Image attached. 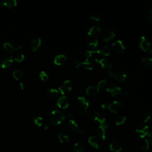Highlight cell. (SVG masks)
Listing matches in <instances>:
<instances>
[{"instance_id":"6da1fadb","label":"cell","mask_w":152,"mask_h":152,"mask_svg":"<svg viewBox=\"0 0 152 152\" xmlns=\"http://www.w3.org/2000/svg\"><path fill=\"white\" fill-rule=\"evenodd\" d=\"M49 118L50 123L54 125H57L63 122L65 119V115L60 111L54 110L50 113Z\"/></svg>"},{"instance_id":"7a4b0ae2","label":"cell","mask_w":152,"mask_h":152,"mask_svg":"<svg viewBox=\"0 0 152 152\" xmlns=\"http://www.w3.org/2000/svg\"><path fill=\"white\" fill-rule=\"evenodd\" d=\"M73 89V85L72 83L70 80H66L64 82H63L60 86L59 87V90L61 92V93L65 96L66 94H68Z\"/></svg>"},{"instance_id":"3957f363","label":"cell","mask_w":152,"mask_h":152,"mask_svg":"<svg viewBox=\"0 0 152 152\" xmlns=\"http://www.w3.org/2000/svg\"><path fill=\"white\" fill-rule=\"evenodd\" d=\"M76 104L80 108L83 109L84 111V114L87 112V109L89 107L90 102L85 97L80 96L78 97L76 99Z\"/></svg>"},{"instance_id":"277c9868","label":"cell","mask_w":152,"mask_h":152,"mask_svg":"<svg viewBox=\"0 0 152 152\" xmlns=\"http://www.w3.org/2000/svg\"><path fill=\"white\" fill-rule=\"evenodd\" d=\"M137 135L140 138H144L149 134V127L145 125H140L135 128Z\"/></svg>"},{"instance_id":"5b68a950","label":"cell","mask_w":152,"mask_h":152,"mask_svg":"<svg viewBox=\"0 0 152 152\" xmlns=\"http://www.w3.org/2000/svg\"><path fill=\"white\" fill-rule=\"evenodd\" d=\"M13 58L12 56L4 55L0 59V66L2 68H7L11 66L13 63Z\"/></svg>"},{"instance_id":"8992f818","label":"cell","mask_w":152,"mask_h":152,"mask_svg":"<svg viewBox=\"0 0 152 152\" xmlns=\"http://www.w3.org/2000/svg\"><path fill=\"white\" fill-rule=\"evenodd\" d=\"M122 104L118 100H115L109 105H108V109L112 113L117 114L122 109Z\"/></svg>"},{"instance_id":"52a82bcc","label":"cell","mask_w":152,"mask_h":152,"mask_svg":"<svg viewBox=\"0 0 152 152\" xmlns=\"http://www.w3.org/2000/svg\"><path fill=\"white\" fill-rule=\"evenodd\" d=\"M112 46L115 50V51L117 54H118L120 55H122L125 53V46H124L122 40H118L114 42L112 44Z\"/></svg>"},{"instance_id":"ba28073f","label":"cell","mask_w":152,"mask_h":152,"mask_svg":"<svg viewBox=\"0 0 152 152\" xmlns=\"http://www.w3.org/2000/svg\"><path fill=\"white\" fill-rule=\"evenodd\" d=\"M57 106L61 109H66L69 106V100L66 96H61L57 102Z\"/></svg>"},{"instance_id":"9c48e42d","label":"cell","mask_w":152,"mask_h":152,"mask_svg":"<svg viewBox=\"0 0 152 152\" xmlns=\"http://www.w3.org/2000/svg\"><path fill=\"white\" fill-rule=\"evenodd\" d=\"M94 61L99 63L101 66V67L104 69L111 70L112 68V63L107 58H102L100 60L95 59Z\"/></svg>"},{"instance_id":"30bf717a","label":"cell","mask_w":152,"mask_h":152,"mask_svg":"<svg viewBox=\"0 0 152 152\" xmlns=\"http://www.w3.org/2000/svg\"><path fill=\"white\" fill-rule=\"evenodd\" d=\"M139 46L143 51L147 52L150 47V43L145 36H142L139 42Z\"/></svg>"},{"instance_id":"8fae6325","label":"cell","mask_w":152,"mask_h":152,"mask_svg":"<svg viewBox=\"0 0 152 152\" xmlns=\"http://www.w3.org/2000/svg\"><path fill=\"white\" fill-rule=\"evenodd\" d=\"M68 128L72 131H76L80 134H83L84 133L79 128V125L74 120L71 119L68 121L67 124Z\"/></svg>"},{"instance_id":"7c38bea8","label":"cell","mask_w":152,"mask_h":152,"mask_svg":"<svg viewBox=\"0 0 152 152\" xmlns=\"http://www.w3.org/2000/svg\"><path fill=\"white\" fill-rule=\"evenodd\" d=\"M106 90L107 92L111 93L112 96L121 94V93L122 91L121 88L116 84H111V85L109 86L107 88Z\"/></svg>"},{"instance_id":"4fadbf2b","label":"cell","mask_w":152,"mask_h":152,"mask_svg":"<svg viewBox=\"0 0 152 152\" xmlns=\"http://www.w3.org/2000/svg\"><path fill=\"white\" fill-rule=\"evenodd\" d=\"M102 32V29L99 26H93L88 31V35L92 39H96V37L99 36Z\"/></svg>"},{"instance_id":"5bb4252c","label":"cell","mask_w":152,"mask_h":152,"mask_svg":"<svg viewBox=\"0 0 152 152\" xmlns=\"http://www.w3.org/2000/svg\"><path fill=\"white\" fill-rule=\"evenodd\" d=\"M96 53L99 55L108 57L110 54V49L107 45H102L97 48L96 50Z\"/></svg>"},{"instance_id":"9a60e30c","label":"cell","mask_w":152,"mask_h":152,"mask_svg":"<svg viewBox=\"0 0 152 152\" xmlns=\"http://www.w3.org/2000/svg\"><path fill=\"white\" fill-rule=\"evenodd\" d=\"M112 77L118 81L123 82L127 79V75L122 71L117 70L112 74Z\"/></svg>"},{"instance_id":"2e32d148","label":"cell","mask_w":152,"mask_h":152,"mask_svg":"<svg viewBox=\"0 0 152 152\" xmlns=\"http://www.w3.org/2000/svg\"><path fill=\"white\" fill-rule=\"evenodd\" d=\"M41 39L38 37L33 38L30 42V47L33 51H36L41 45Z\"/></svg>"},{"instance_id":"e0dca14e","label":"cell","mask_w":152,"mask_h":152,"mask_svg":"<svg viewBox=\"0 0 152 152\" xmlns=\"http://www.w3.org/2000/svg\"><path fill=\"white\" fill-rule=\"evenodd\" d=\"M109 148L114 152H120L122 149V145L119 141H114L109 145Z\"/></svg>"},{"instance_id":"ac0fdd59","label":"cell","mask_w":152,"mask_h":152,"mask_svg":"<svg viewBox=\"0 0 152 152\" xmlns=\"http://www.w3.org/2000/svg\"><path fill=\"white\" fill-rule=\"evenodd\" d=\"M86 94L90 96H95L99 92V89L96 86H89L86 90Z\"/></svg>"},{"instance_id":"d6986e66","label":"cell","mask_w":152,"mask_h":152,"mask_svg":"<svg viewBox=\"0 0 152 152\" xmlns=\"http://www.w3.org/2000/svg\"><path fill=\"white\" fill-rule=\"evenodd\" d=\"M67 57L65 55L60 54L57 55L54 58V64L57 66H62L66 63Z\"/></svg>"},{"instance_id":"ffe728a7","label":"cell","mask_w":152,"mask_h":152,"mask_svg":"<svg viewBox=\"0 0 152 152\" xmlns=\"http://www.w3.org/2000/svg\"><path fill=\"white\" fill-rule=\"evenodd\" d=\"M3 46H4V49L6 51L7 53H13L16 50H20L22 49V46H19L17 47L14 48L10 43H9L8 42H5L3 45Z\"/></svg>"},{"instance_id":"44dd1931","label":"cell","mask_w":152,"mask_h":152,"mask_svg":"<svg viewBox=\"0 0 152 152\" xmlns=\"http://www.w3.org/2000/svg\"><path fill=\"white\" fill-rule=\"evenodd\" d=\"M88 142L91 147H93V148H94L97 150L99 149L100 147V144L99 141L97 140L96 137L94 136H90L89 138Z\"/></svg>"},{"instance_id":"7402d4cb","label":"cell","mask_w":152,"mask_h":152,"mask_svg":"<svg viewBox=\"0 0 152 152\" xmlns=\"http://www.w3.org/2000/svg\"><path fill=\"white\" fill-rule=\"evenodd\" d=\"M93 118H94V120L95 121L98 122L100 124V125L102 124L105 123V122H107L106 118L104 117V115L101 113H99V112H97L94 114V115L93 116Z\"/></svg>"},{"instance_id":"603a6c76","label":"cell","mask_w":152,"mask_h":152,"mask_svg":"<svg viewBox=\"0 0 152 152\" xmlns=\"http://www.w3.org/2000/svg\"><path fill=\"white\" fill-rule=\"evenodd\" d=\"M97 134L100 139L104 140L107 137V130H105L102 126L99 125L97 129Z\"/></svg>"},{"instance_id":"cb8c5ba5","label":"cell","mask_w":152,"mask_h":152,"mask_svg":"<svg viewBox=\"0 0 152 152\" xmlns=\"http://www.w3.org/2000/svg\"><path fill=\"white\" fill-rule=\"evenodd\" d=\"M141 63L145 68H146L147 69L151 68H152V58L148 57H144L142 59Z\"/></svg>"},{"instance_id":"d4e9b609","label":"cell","mask_w":152,"mask_h":152,"mask_svg":"<svg viewBox=\"0 0 152 152\" xmlns=\"http://www.w3.org/2000/svg\"><path fill=\"white\" fill-rule=\"evenodd\" d=\"M58 138L61 143H67L70 141V137L64 133H60L58 134Z\"/></svg>"},{"instance_id":"484cf974","label":"cell","mask_w":152,"mask_h":152,"mask_svg":"<svg viewBox=\"0 0 152 152\" xmlns=\"http://www.w3.org/2000/svg\"><path fill=\"white\" fill-rule=\"evenodd\" d=\"M73 150L74 152H84L85 147L82 143L77 142L74 144Z\"/></svg>"},{"instance_id":"4316f807","label":"cell","mask_w":152,"mask_h":152,"mask_svg":"<svg viewBox=\"0 0 152 152\" xmlns=\"http://www.w3.org/2000/svg\"><path fill=\"white\" fill-rule=\"evenodd\" d=\"M81 65L83 66L84 68L87 70H92L93 69V63L89 60L86 59L85 61L81 63Z\"/></svg>"},{"instance_id":"83f0119b","label":"cell","mask_w":152,"mask_h":152,"mask_svg":"<svg viewBox=\"0 0 152 152\" xmlns=\"http://www.w3.org/2000/svg\"><path fill=\"white\" fill-rule=\"evenodd\" d=\"M13 77L17 80H20L23 78V72L20 70H16L13 71Z\"/></svg>"},{"instance_id":"f1b7e54d","label":"cell","mask_w":152,"mask_h":152,"mask_svg":"<svg viewBox=\"0 0 152 152\" xmlns=\"http://www.w3.org/2000/svg\"><path fill=\"white\" fill-rule=\"evenodd\" d=\"M98 44H99V41H98L97 39H92L91 40L89 41V42L88 43V46H89L90 50H94V49L98 46Z\"/></svg>"},{"instance_id":"f546056e","label":"cell","mask_w":152,"mask_h":152,"mask_svg":"<svg viewBox=\"0 0 152 152\" xmlns=\"http://www.w3.org/2000/svg\"><path fill=\"white\" fill-rule=\"evenodd\" d=\"M47 94H48L49 96H50V97H56L59 95V91L58 90H57V89H49L47 91Z\"/></svg>"},{"instance_id":"4dcf8cb0","label":"cell","mask_w":152,"mask_h":152,"mask_svg":"<svg viewBox=\"0 0 152 152\" xmlns=\"http://www.w3.org/2000/svg\"><path fill=\"white\" fill-rule=\"evenodd\" d=\"M115 36V33L114 32H109L107 33L104 37V41L105 42H108L112 39H114Z\"/></svg>"},{"instance_id":"1f68e13d","label":"cell","mask_w":152,"mask_h":152,"mask_svg":"<svg viewBox=\"0 0 152 152\" xmlns=\"http://www.w3.org/2000/svg\"><path fill=\"white\" fill-rule=\"evenodd\" d=\"M4 6L9 8H13L17 6V1L16 0H7L4 1Z\"/></svg>"},{"instance_id":"d6a6232c","label":"cell","mask_w":152,"mask_h":152,"mask_svg":"<svg viewBox=\"0 0 152 152\" xmlns=\"http://www.w3.org/2000/svg\"><path fill=\"white\" fill-rule=\"evenodd\" d=\"M13 58V60L17 62H22L24 59V56L22 53H16L14 54Z\"/></svg>"},{"instance_id":"836d02e7","label":"cell","mask_w":152,"mask_h":152,"mask_svg":"<svg viewBox=\"0 0 152 152\" xmlns=\"http://www.w3.org/2000/svg\"><path fill=\"white\" fill-rule=\"evenodd\" d=\"M127 119V117L125 116V115H121L116 120V122H115V124L117 125V126H120V125H122L125 122V120Z\"/></svg>"},{"instance_id":"e575fe53","label":"cell","mask_w":152,"mask_h":152,"mask_svg":"<svg viewBox=\"0 0 152 152\" xmlns=\"http://www.w3.org/2000/svg\"><path fill=\"white\" fill-rule=\"evenodd\" d=\"M33 122L38 127H41L43 124V119L41 117L39 116L35 117L33 118Z\"/></svg>"},{"instance_id":"d590c367","label":"cell","mask_w":152,"mask_h":152,"mask_svg":"<svg viewBox=\"0 0 152 152\" xmlns=\"http://www.w3.org/2000/svg\"><path fill=\"white\" fill-rule=\"evenodd\" d=\"M39 77L40 79L43 81H45L48 80V75L44 71H42L40 72Z\"/></svg>"},{"instance_id":"8d00e7d4","label":"cell","mask_w":152,"mask_h":152,"mask_svg":"<svg viewBox=\"0 0 152 152\" xmlns=\"http://www.w3.org/2000/svg\"><path fill=\"white\" fill-rule=\"evenodd\" d=\"M141 147L144 150H147L149 148V141L147 139L144 140L141 143Z\"/></svg>"},{"instance_id":"74e56055","label":"cell","mask_w":152,"mask_h":152,"mask_svg":"<svg viewBox=\"0 0 152 152\" xmlns=\"http://www.w3.org/2000/svg\"><path fill=\"white\" fill-rule=\"evenodd\" d=\"M96 53V50H86L85 52V55L86 57L87 58H90L91 56H93L94 54Z\"/></svg>"},{"instance_id":"f35d334b","label":"cell","mask_w":152,"mask_h":152,"mask_svg":"<svg viewBox=\"0 0 152 152\" xmlns=\"http://www.w3.org/2000/svg\"><path fill=\"white\" fill-rule=\"evenodd\" d=\"M151 115L148 113H145L143 116V122L144 123L148 122L151 120Z\"/></svg>"},{"instance_id":"ab89813d","label":"cell","mask_w":152,"mask_h":152,"mask_svg":"<svg viewBox=\"0 0 152 152\" xmlns=\"http://www.w3.org/2000/svg\"><path fill=\"white\" fill-rule=\"evenodd\" d=\"M106 84H107V81L105 80H100L99 83H98V88L100 89H102L104 88L105 86H106Z\"/></svg>"},{"instance_id":"60d3db41","label":"cell","mask_w":152,"mask_h":152,"mask_svg":"<svg viewBox=\"0 0 152 152\" xmlns=\"http://www.w3.org/2000/svg\"><path fill=\"white\" fill-rule=\"evenodd\" d=\"M81 63L77 60H75L71 63V66L75 68H79L81 66Z\"/></svg>"},{"instance_id":"b9f144b4","label":"cell","mask_w":152,"mask_h":152,"mask_svg":"<svg viewBox=\"0 0 152 152\" xmlns=\"http://www.w3.org/2000/svg\"><path fill=\"white\" fill-rule=\"evenodd\" d=\"M147 20L149 23H152V9L149 10Z\"/></svg>"},{"instance_id":"7bdbcfd3","label":"cell","mask_w":152,"mask_h":152,"mask_svg":"<svg viewBox=\"0 0 152 152\" xmlns=\"http://www.w3.org/2000/svg\"><path fill=\"white\" fill-rule=\"evenodd\" d=\"M90 18L91 20H94L96 22H99L100 20V17L97 15H91Z\"/></svg>"},{"instance_id":"ee69618b","label":"cell","mask_w":152,"mask_h":152,"mask_svg":"<svg viewBox=\"0 0 152 152\" xmlns=\"http://www.w3.org/2000/svg\"><path fill=\"white\" fill-rule=\"evenodd\" d=\"M101 108H102V109H105L107 108H108V105L107 104H102V105H101Z\"/></svg>"},{"instance_id":"f6af8a7d","label":"cell","mask_w":152,"mask_h":152,"mask_svg":"<svg viewBox=\"0 0 152 152\" xmlns=\"http://www.w3.org/2000/svg\"><path fill=\"white\" fill-rule=\"evenodd\" d=\"M148 139L150 140V141L152 143V133H150L148 135Z\"/></svg>"},{"instance_id":"bcb514c9","label":"cell","mask_w":152,"mask_h":152,"mask_svg":"<svg viewBox=\"0 0 152 152\" xmlns=\"http://www.w3.org/2000/svg\"><path fill=\"white\" fill-rule=\"evenodd\" d=\"M19 87L20 88L21 90H23L24 89V84L23 83H20L19 84Z\"/></svg>"},{"instance_id":"7dc6e473","label":"cell","mask_w":152,"mask_h":152,"mask_svg":"<svg viewBox=\"0 0 152 152\" xmlns=\"http://www.w3.org/2000/svg\"><path fill=\"white\" fill-rule=\"evenodd\" d=\"M112 74H113V73H112L111 71H108L107 74L109 77H112Z\"/></svg>"},{"instance_id":"c3c4849f","label":"cell","mask_w":152,"mask_h":152,"mask_svg":"<svg viewBox=\"0 0 152 152\" xmlns=\"http://www.w3.org/2000/svg\"><path fill=\"white\" fill-rule=\"evenodd\" d=\"M128 92L127 91H121V94L122 95H123V96H127V95L128 94Z\"/></svg>"},{"instance_id":"681fc988","label":"cell","mask_w":152,"mask_h":152,"mask_svg":"<svg viewBox=\"0 0 152 152\" xmlns=\"http://www.w3.org/2000/svg\"><path fill=\"white\" fill-rule=\"evenodd\" d=\"M73 117V115L72 114H71V113H68V117L69 118H71Z\"/></svg>"},{"instance_id":"f907efd6","label":"cell","mask_w":152,"mask_h":152,"mask_svg":"<svg viewBox=\"0 0 152 152\" xmlns=\"http://www.w3.org/2000/svg\"><path fill=\"white\" fill-rule=\"evenodd\" d=\"M4 6V1H0V7H2Z\"/></svg>"},{"instance_id":"816d5d0a","label":"cell","mask_w":152,"mask_h":152,"mask_svg":"<svg viewBox=\"0 0 152 152\" xmlns=\"http://www.w3.org/2000/svg\"><path fill=\"white\" fill-rule=\"evenodd\" d=\"M48 128V125H45V127H44V130H46Z\"/></svg>"},{"instance_id":"f5cc1de1","label":"cell","mask_w":152,"mask_h":152,"mask_svg":"<svg viewBox=\"0 0 152 152\" xmlns=\"http://www.w3.org/2000/svg\"><path fill=\"white\" fill-rule=\"evenodd\" d=\"M149 53H150V55L152 57V49H151V50H150V51H149Z\"/></svg>"}]
</instances>
